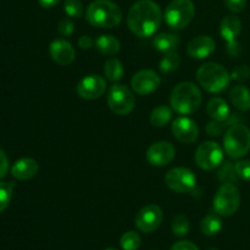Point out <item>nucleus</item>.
Masks as SVG:
<instances>
[{"label":"nucleus","instance_id":"obj_1","mask_svg":"<svg viewBox=\"0 0 250 250\" xmlns=\"http://www.w3.org/2000/svg\"><path fill=\"white\" fill-rule=\"evenodd\" d=\"M163 22V14L156 2L141 0L132 5L127 16V24L133 34L141 38L151 37Z\"/></svg>","mask_w":250,"mask_h":250},{"label":"nucleus","instance_id":"obj_2","mask_svg":"<svg viewBox=\"0 0 250 250\" xmlns=\"http://www.w3.org/2000/svg\"><path fill=\"white\" fill-rule=\"evenodd\" d=\"M85 19L99 28H115L122 21V11L111 0H94L88 6Z\"/></svg>","mask_w":250,"mask_h":250},{"label":"nucleus","instance_id":"obj_3","mask_svg":"<svg viewBox=\"0 0 250 250\" xmlns=\"http://www.w3.org/2000/svg\"><path fill=\"white\" fill-rule=\"evenodd\" d=\"M203 102L199 88L192 82H182L172 89L170 104L172 110L180 115H190L197 111Z\"/></svg>","mask_w":250,"mask_h":250},{"label":"nucleus","instance_id":"obj_4","mask_svg":"<svg viewBox=\"0 0 250 250\" xmlns=\"http://www.w3.org/2000/svg\"><path fill=\"white\" fill-rule=\"evenodd\" d=\"M197 80L199 84L209 93H221L231 82L229 71L217 62H207L197 71Z\"/></svg>","mask_w":250,"mask_h":250},{"label":"nucleus","instance_id":"obj_5","mask_svg":"<svg viewBox=\"0 0 250 250\" xmlns=\"http://www.w3.org/2000/svg\"><path fill=\"white\" fill-rule=\"evenodd\" d=\"M224 150L231 159H241L250 150V129L241 124L232 125L224 137Z\"/></svg>","mask_w":250,"mask_h":250},{"label":"nucleus","instance_id":"obj_6","mask_svg":"<svg viewBox=\"0 0 250 250\" xmlns=\"http://www.w3.org/2000/svg\"><path fill=\"white\" fill-rule=\"evenodd\" d=\"M194 14L195 7L190 0H172L166 6L164 17L171 29L180 31L192 22Z\"/></svg>","mask_w":250,"mask_h":250},{"label":"nucleus","instance_id":"obj_7","mask_svg":"<svg viewBox=\"0 0 250 250\" xmlns=\"http://www.w3.org/2000/svg\"><path fill=\"white\" fill-rule=\"evenodd\" d=\"M241 204V193L236 185L224 183L214 197V211L224 217L236 214Z\"/></svg>","mask_w":250,"mask_h":250},{"label":"nucleus","instance_id":"obj_8","mask_svg":"<svg viewBox=\"0 0 250 250\" xmlns=\"http://www.w3.org/2000/svg\"><path fill=\"white\" fill-rule=\"evenodd\" d=\"M106 102L112 112L125 116V115L131 114L132 110L134 109L136 98L128 87L115 83L107 92Z\"/></svg>","mask_w":250,"mask_h":250},{"label":"nucleus","instance_id":"obj_9","mask_svg":"<svg viewBox=\"0 0 250 250\" xmlns=\"http://www.w3.org/2000/svg\"><path fill=\"white\" fill-rule=\"evenodd\" d=\"M165 183L173 192L193 193L197 188V176L187 167H175L165 175Z\"/></svg>","mask_w":250,"mask_h":250},{"label":"nucleus","instance_id":"obj_10","mask_svg":"<svg viewBox=\"0 0 250 250\" xmlns=\"http://www.w3.org/2000/svg\"><path fill=\"white\" fill-rule=\"evenodd\" d=\"M242 31V22L237 16L229 15L224 17L220 24V36L226 41L227 53L232 58H237L241 54V44L237 42L239 33Z\"/></svg>","mask_w":250,"mask_h":250},{"label":"nucleus","instance_id":"obj_11","mask_svg":"<svg viewBox=\"0 0 250 250\" xmlns=\"http://www.w3.org/2000/svg\"><path fill=\"white\" fill-rule=\"evenodd\" d=\"M224 161V149L216 142H204L195 153V163L203 170H214Z\"/></svg>","mask_w":250,"mask_h":250},{"label":"nucleus","instance_id":"obj_12","mask_svg":"<svg viewBox=\"0 0 250 250\" xmlns=\"http://www.w3.org/2000/svg\"><path fill=\"white\" fill-rule=\"evenodd\" d=\"M163 210L160 207L155 204H149L139 210L134 222L139 231L144 233H151L159 229L163 222Z\"/></svg>","mask_w":250,"mask_h":250},{"label":"nucleus","instance_id":"obj_13","mask_svg":"<svg viewBox=\"0 0 250 250\" xmlns=\"http://www.w3.org/2000/svg\"><path fill=\"white\" fill-rule=\"evenodd\" d=\"M76 90L82 99H99L106 92V81L99 75H88L78 82Z\"/></svg>","mask_w":250,"mask_h":250},{"label":"nucleus","instance_id":"obj_14","mask_svg":"<svg viewBox=\"0 0 250 250\" xmlns=\"http://www.w3.org/2000/svg\"><path fill=\"white\" fill-rule=\"evenodd\" d=\"M176 149L170 142H156L153 143L146 150V160L149 164L156 167H163L168 165L175 159Z\"/></svg>","mask_w":250,"mask_h":250},{"label":"nucleus","instance_id":"obj_15","mask_svg":"<svg viewBox=\"0 0 250 250\" xmlns=\"http://www.w3.org/2000/svg\"><path fill=\"white\" fill-rule=\"evenodd\" d=\"M161 80L153 70H141L132 77V89L139 95H149L158 90Z\"/></svg>","mask_w":250,"mask_h":250},{"label":"nucleus","instance_id":"obj_16","mask_svg":"<svg viewBox=\"0 0 250 250\" xmlns=\"http://www.w3.org/2000/svg\"><path fill=\"white\" fill-rule=\"evenodd\" d=\"M173 137L183 144H190L197 141L199 129L197 124L187 116H180L171 125Z\"/></svg>","mask_w":250,"mask_h":250},{"label":"nucleus","instance_id":"obj_17","mask_svg":"<svg viewBox=\"0 0 250 250\" xmlns=\"http://www.w3.org/2000/svg\"><path fill=\"white\" fill-rule=\"evenodd\" d=\"M51 59L61 66L70 65L76 58V50L70 42L65 39H55L49 46Z\"/></svg>","mask_w":250,"mask_h":250},{"label":"nucleus","instance_id":"obj_18","mask_svg":"<svg viewBox=\"0 0 250 250\" xmlns=\"http://www.w3.org/2000/svg\"><path fill=\"white\" fill-rule=\"evenodd\" d=\"M216 49L215 42L209 36H198L189 42L187 46L188 55L192 59L203 60L211 55Z\"/></svg>","mask_w":250,"mask_h":250},{"label":"nucleus","instance_id":"obj_19","mask_svg":"<svg viewBox=\"0 0 250 250\" xmlns=\"http://www.w3.org/2000/svg\"><path fill=\"white\" fill-rule=\"evenodd\" d=\"M39 165L34 159L23 158L17 160L11 167V175L16 180L27 181L33 178L38 173Z\"/></svg>","mask_w":250,"mask_h":250},{"label":"nucleus","instance_id":"obj_20","mask_svg":"<svg viewBox=\"0 0 250 250\" xmlns=\"http://www.w3.org/2000/svg\"><path fill=\"white\" fill-rule=\"evenodd\" d=\"M208 114L214 121H226L231 116V110L226 100L222 98L215 97L210 99L208 103Z\"/></svg>","mask_w":250,"mask_h":250},{"label":"nucleus","instance_id":"obj_21","mask_svg":"<svg viewBox=\"0 0 250 250\" xmlns=\"http://www.w3.org/2000/svg\"><path fill=\"white\" fill-rule=\"evenodd\" d=\"M229 100L232 105L239 111L250 110V90L246 85L238 84L229 92Z\"/></svg>","mask_w":250,"mask_h":250},{"label":"nucleus","instance_id":"obj_22","mask_svg":"<svg viewBox=\"0 0 250 250\" xmlns=\"http://www.w3.org/2000/svg\"><path fill=\"white\" fill-rule=\"evenodd\" d=\"M180 44V36L176 33H160L154 37L153 45L161 53L175 51Z\"/></svg>","mask_w":250,"mask_h":250},{"label":"nucleus","instance_id":"obj_23","mask_svg":"<svg viewBox=\"0 0 250 250\" xmlns=\"http://www.w3.org/2000/svg\"><path fill=\"white\" fill-rule=\"evenodd\" d=\"M94 45L100 53L109 56L119 53L120 48H121L119 39L115 38L114 36H110V34H103V36L98 37L94 42Z\"/></svg>","mask_w":250,"mask_h":250},{"label":"nucleus","instance_id":"obj_24","mask_svg":"<svg viewBox=\"0 0 250 250\" xmlns=\"http://www.w3.org/2000/svg\"><path fill=\"white\" fill-rule=\"evenodd\" d=\"M222 229V220L220 215L209 214L200 222V231L208 237H212Z\"/></svg>","mask_w":250,"mask_h":250},{"label":"nucleus","instance_id":"obj_25","mask_svg":"<svg viewBox=\"0 0 250 250\" xmlns=\"http://www.w3.org/2000/svg\"><path fill=\"white\" fill-rule=\"evenodd\" d=\"M104 75L110 82L112 83L120 82L125 75V70L121 61L116 58L109 59L104 65Z\"/></svg>","mask_w":250,"mask_h":250},{"label":"nucleus","instance_id":"obj_26","mask_svg":"<svg viewBox=\"0 0 250 250\" xmlns=\"http://www.w3.org/2000/svg\"><path fill=\"white\" fill-rule=\"evenodd\" d=\"M172 119V109L166 105H159L151 111L150 122L154 127H165Z\"/></svg>","mask_w":250,"mask_h":250},{"label":"nucleus","instance_id":"obj_27","mask_svg":"<svg viewBox=\"0 0 250 250\" xmlns=\"http://www.w3.org/2000/svg\"><path fill=\"white\" fill-rule=\"evenodd\" d=\"M220 170L217 176H219L220 182L224 185V183H231V185H237L239 181L238 175H237L236 167L232 163L229 161H222L221 165L219 166Z\"/></svg>","mask_w":250,"mask_h":250},{"label":"nucleus","instance_id":"obj_28","mask_svg":"<svg viewBox=\"0 0 250 250\" xmlns=\"http://www.w3.org/2000/svg\"><path fill=\"white\" fill-rule=\"evenodd\" d=\"M180 63V55L177 53H175V51H170V53H166V55L161 59L159 68H160V71L163 73H171L175 70H177Z\"/></svg>","mask_w":250,"mask_h":250},{"label":"nucleus","instance_id":"obj_29","mask_svg":"<svg viewBox=\"0 0 250 250\" xmlns=\"http://www.w3.org/2000/svg\"><path fill=\"white\" fill-rule=\"evenodd\" d=\"M237 124V117H229L226 121H211L207 126V133L211 137H217L225 131L229 129L232 125Z\"/></svg>","mask_w":250,"mask_h":250},{"label":"nucleus","instance_id":"obj_30","mask_svg":"<svg viewBox=\"0 0 250 250\" xmlns=\"http://www.w3.org/2000/svg\"><path fill=\"white\" fill-rule=\"evenodd\" d=\"M142 244V238L137 232L128 231L122 234L120 246L124 250H138Z\"/></svg>","mask_w":250,"mask_h":250},{"label":"nucleus","instance_id":"obj_31","mask_svg":"<svg viewBox=\"0 0 250 250\" xmlns=\"http://www.w3.org/2000/svg\"><path fill=\"white\" fill-rule=\"evenodd\" d=\"M15 183L14 182H0V214L11 203L12 195H14Z\"/></svg>","mask_w":250,"mask_h":250},{"label":"nucleus","instance_id":"obj_32","mask_svg":"<svg viewBox=\"0 0 250 250\" xmlns=\"http://www.w3.org/2000/svg\"><path fill=\"white\" fill-rule=\"evenodd\" d=\"M171 229H172V233L177 237H183L186 234H188L190 229V224L189 220L186 215H177L175 219L172 220V224H171Z\"/></svg>","mask_w":250,"mask_h":250},{"label":"nucleus","instance_id":"obj_33","mask_svg":"<svg viewBox=\"0 0 250 250\" xmlns=\"http://www.w3.org/2000/svg\"><path fill=\"white\" fill-rule=\"evenodd\" d=\"M63 11L66 15L73 19H80L83 16V4L81 0H65Z\"/></svg>","mask_w":250,"mask_h":250},{"label":"nucleus","instance_id":"obj_34","mask_svg":"<svg viewBox=\"0 0 250 250\" xmlns=\"http://www.w3.org/2000/svg\"><path fill=\"white\" fill-rule=\"evenodd\" d=\"M237 175L241 180L250 181V160H239L234 164Z\"/></svg>","mask_w":250,"mask_h":250},{"label":"nucleus","instance_id":"obj_35","mask_svg":"<svg viewBox=\"0 0 250 250\" xmlns=\"http://www.w3.org/2000/svg\"><path fill=\"white\" fill-rule=\"evenodd\" d=\"M229 75H231V80L237 81V82H244L250 77V67L247 65L238 66V67L233 68Z\"/></svg>","mask_w":250,"mask_h":250},{"label":"nucleus","instance_id":"obj_36","mask_svg":"<svg viewBox=\"0 0 250 250\" xmlns=\"http://www.w3.org/2000/svg\"><path fill=\"white\" fill-rule=\"evenodd\" d=\"M58 32L62 37L72 36L73 32H75V23L70 19L61 20L58 24Z\"/></svg>","mask_w":250,"mask_h":250},{"label":"nucleus","instance_id":"obj_37","mask_svg":"<svg viewBox=\"0 0 250 250\" xmlns=\"http://www.w3.org/2000/svg\"><path fill=\"white\" fill-rule=\"evenodd\" d=\"M225 5H226L229 11L239 14V12L246 9L247 0H225Z\"/></svg>","mask_w":250,"mask_h":250},{"label":"nucleus","instance_id":"obj_38","mask_svg":"<svg viewBox=\"0 0 250 250\" xmlns=\"http://www.w3.org/2000/svg\"><path fill=\"white\" fill-rule=\"evenodd\" d=\"M7 171H9V159L5 151L0 148V180L6 176Z\"/></svg>","mask_w":250,"mask_h":250},{"label":"nucleus","instance_id":"obj_39","mask_svg":"<svg viewBox=\"0 0 250 250\" xmlns=\"http://www.w3.org/2000/svg\"><path fill=\"white\" fill-rule=\"evenodd\" d=\"M171 250H199L194 243L189 241H180L171 247Z\"/></svg>","mask_w":250,"mask_h":250},{"label":"nucleus","instance_id":"obj_40","mask_svg":"<svg viewBox=\"0 0 250 250\" xmlns=\"http://www.w3.org/2000/svg\"><path fill=\"white\" fill-rule=\"evenodd\" d=\"M78 45H80V48L83 49V50H87V49H90L94 45V41H93L89 36H82L78 39Z\"/></svg>","mask_w":250,"mask_h":250},{"label":"nucleus","instance_id":"obj_41","mask_svg":"<svg viewBox=\"0 0 250 250\" xmlns=\"http://www.w3.org/2000/svg\"><path fill=\"white\" fill-rule=\"evenodd\" d=\"M38 1L43 9H51V7L56 6L60 0H38Z\"/></svg>","mask_w":250,"mask_h":250},{"label":"nucleus","instance_id":"obj_42","mask_svg":"<svg viewBox=\"0 0 250 250\" xmlns=\"http://www.w3.org/2000/svg\"><path fill=\"white\" fill-rule=\"evenodd\" d=\"M105 250H117V249H114V248H107V249H105Z\"/></svg>","mask_w":250,"mask_h":250},{"label":"nucleus","instance_id":"obj_43","mask_svg":"<svg viewBox=\"0 0 250 250\" xmlns=\"http://www.w3.org/2000/svg\"><path fill=\"white\" fill-rule=\"evenodd\" d=\"M210 250H217V249H210Z\"/></svg>","mask_w":250,"mask_h":250}]
</instances>
